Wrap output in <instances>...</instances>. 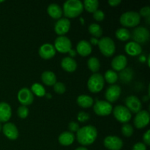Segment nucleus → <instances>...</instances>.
<instances>
[{
    "label": "nucleus",
    "mask_w": 150,
    "mask_h": 150,
    "mask_svg": "<svg viewBox=\"0 0 150 150\" xmlns=\"http://www.w3.org/2000/svg\"><path fill=\"white\" fill-rule=\"evenodd\" d=\"M98 137V130L92 125H86L79 128L76 132L77 141L83 146H88L95 142Z\"/></svg>",
    "instance_id": "f257e3e1"
},
{
    "label": "nucleus",
    "mask_w": 150,
    "mask_h": 150,
    "mask_svg": "<svg viewBox=\"0 0 150 150\" xmlns=\"http://www.w3.org/2000/svg\"><path fill=\"white\" fill-rule=\"evenodd\" d=\"M83 10V3L79 0H67L63 4V13L65 17L74 18L82 13Z\"/></svg>",
    "instance_id": "f03ea898"
},
{
    "label": "nucleus",
    "mask_w": 150,
    "mask_h": 150,
    "mask_svg": "<svg viewBox=\"0 0 150 150\" xmlns=\"http://www.w3.org/2000/svg\"><path fill=\"white\" fill-rule=\"evenodd\" d=\"M141 16L138 12L127 11L120 16V21L122 26L126 27H135L140 23Z\"/></svg>",
    "instance_id": "7ed1b4c3"
},
{
    "label": "nucleus",
    "mask_w": 150,
    "mask_h": 150,
    "mask_svg": "<svg viewBox=\"0 0 150 150\" xmlns=\"http://www.w3.org/2000/svg\"><path fill=\"white\" fill-rule=\"evenodd\" d=\"M105 83L104 78L100 73H94L89 77L87 82V86L89 90L93 93L100 92L103 89Z\"/></svg>",
    "instance_id": "20e7f679"
},
{
    "label": "nucleus",
    "mask_w": 150,
    "mask_h": 150,
    "mask_svg": "<svg viewBox=\"0 0 150 150\" xmlns=\"http://www.w3.org/2000/svg\"><path fill=\"white\" fill-rule=\"evenodd\" d=\"M98 45L99 46L100 52L105 57H111L115 52V43L114 40L108 37H104L99 40Z\"/></svg>",
    "instance_id": "39448f33"
},
{
    "label": "nucleus",
    "mask_w": 150,
    "mask_h": 150,
    "mask_svg": "<svg viewBox=\"0 0 150 150\" xmlns=\"http://www.w3.org/2000/svg\"><path fill=\"white\" fill-rule=\"evenodd\" d=\"M114 117L120 122L127 123L132 117V113L125 105H117L112 110Z\"/></svg>",
    "instance_id": "423d86ee"
},
{
    "label": "nucleus",
    "mask_w": 150,
    "mask_h": 150,
    "mask_svg": "<svg viewBox=\"0 0 150 150\" xmlns=\"http://www.w3.org/2000/svg\"><path fill=\"white\" fill-rule=\"evenodd\" d=\"M134 42H137L139 45L144 44L148 41L149 38V31L144 26H138L133 29L131 34Z\"/></svg>",
    "instance_id": "0eeeda50"
},
{
    "label": "nucleus",
    "mask_w": 150,
    "mask_h": 150,
    "mask_svg": "<svg viewBox=\"0 0 150 150\" xmlns=\"http://www.w3.org/2000/svg\"><path fill=\"white\" fill-rule=\"evenodd\" d=\"M94 111L98 116H108L112 112L113 107L110 103L106 100H97L93 106Z\"/></svg>",
    "instance_id": "6e6552de"
},
{
    "label": "nucleus",
    "mask_w": 150,
    "mask_h": 150,
    "mask_svg": "<svg viewBox=\"0 0 150 150\" xmlns=\"http://www.w3.org/2000/svg\"><path fill=\"white\" fill-rule=\"evenodd\" d=\"M54 48L59 52L68 53L70 49H72V42L68 38L65 36H59L56 38L54 42Z\"/></svg>",
    "instance_id": "1a4fd4ad"
},
{
    "label": "nucleus",
    "mask_w": 150,
    "mask_h": 150,
    "mask_svg": "<svg viewBox=\"0 0 150 150\" xmlns=\"http://www.w3.org/2000/svg\"><path fill=\"white\" fill-rule=\"evenodd\" d=\"M149 120V113L146 110H142L136 114L133 122H134V125L136 126V128L142 129L148 125Z\"/></svg>",
    "instance_id": "9d476101"
},
{
    "label": "nucleus",
    "mask_w": 150,
    "mask_h": 150,
    "mask_svg": "<svg viewBox=\"0 0 150 150\" xmlns=\"http://www.w3.org/2000/svg\"><path fill=\"white\" fill-rule=\"evenodd\" d=\"M103 144L109 150H120L123 146V142L118 136H108L104 139Z\"/></svg>",
    "instance_id": "9b49d317"
},
{
    "label": "nucleus",
    "mask_w": 150,
    "mask_h": 150,
    "mask_svg": "<svg viewBox=\"0 0 150 150\" xmlns=\"http://www.w3.org/2000/svg\"><path fill=\"white\" fill-rule=\"evenodd\" d=\"M18 100L22 105H29L34 101V95L32 91L26 87H23L19 90L18 93Z\"/></svg>",
    "instance_id": "f8f14e48"
},
{
    "label": "nucleus",
    "mask_w": 150,
    "mask_h": 150,
    "mask_svg": "<svg viewBox=\"0 0 150 150\" xmlns=\"http://www.w3.org/2000/svg\"><path fill=\"white\" fill-rule=\"evenodd\" d=\"M125 105L126 108L131 113L137 114L139 111H142V102L137 97L134 96V95H130V96H128L126 98Z\"/></svg>",
    "instance_id": "ddd939ff"
},
{
    "label": "nucleus",
    "mask_w": 150,
    "mask_h": 150,
    "mask_svg": "<svg viewBox=\"0 0 150 150\" xmlns=\"http://www.w3.org/2000/svg\"><path fill=\"white\" fill-rule=\"evenodd\" d=\"M70 28V21L67 18H62L58 19L54 26V31L59 36H64L68 32Z\"/></svg>",
    "instance_id": "4468645a"
},
{
    "label": "nucleus",
    "mask_w": 150,
    "mask_h": 150,
    "mask_svg": "<svg viewBox=\"0 0 150 150\" xmlns=\"http://www.w3.org/2000/svg\"><path fill=\"white\" fill-rule=\"evenodd\" d=\"M121 95V88L119 85L112 84L107 88L105 93V99L108 103H114L118 100Z\"/></svg>",
    "instance_id": "2eb2a0df"
},
{
    "label": "nucleus",
    "mask_w": 150,
    "mask_h": 150,
    "mask_svg": "<svg viewBox=\"0 0 150 150\" xmlns=\"http://www.w3.org/2000/svg\"><path fill=\"white\" fill-rule=\"evenodd\" d=\"M3 133L7 139L10 140H16L18 137V130L16 125L12 122H7L2 127Z\"/></svg>",
    "instance_id": "dca6fc26"
},
{
    "label": "nucleus",
    "mask_w": 150,
    "mask_h": 150,
    "mask_svg": "<svg viewBox=\"0 0 150 150\" xmlns=\"http://www.w3.org/2000/svg\"><path fill=\"white\" fill-rule=\"evenodd\" d=\"M39 54L44 59H50L55 56L56 49L52 44H42L39 48Z\"/></svg>",
    "instance_id": "f3484780"
},
{
    "label": "nucleus",
    "mask_w": 150,
    "mask_h": 150,
    "mask_svg": "<svg viewBox=\"0 0 150 150\" xmlns=\"http://www.w3.org/2000/svg\"><path fill=\"white\" fill-rule=\"evenodd\" d=\"M127 64V57L125 55H118L111 61V67L114 71H122L126 67Z\"/></svg>",
    "instance_id": "a211bd4d"
},
{
    "label": "nucleus",
    "mask_w": 150,
    "mask_h": 150,
    "mask_svg": "<svg viewBox=\"0 0 150 150\" xmlns=\"http://www.w3.org/2000/svg\"><path fill=\"white\" fill-rule=\"evenodd\" d=\"M12 116V108L8 103H0V122H7Z\"/></svg>",
    "instance_id": "6ab92c4d"
},
{
    "label": "nucleus",
    "mask_w": 150,
    "mask_h": 150,
    "mask_svg": "<svg viewBox=\"0 0 150 150\" xmlns=\"http://www.w3.org/2000/svg\"><path fill=\"white\" fill-rule=\"evenodd\" d=\"M76 51H77L78 54H79L82 57H86L92 53V45L89 43V42L84 40H81L77 44Z\"/></svg>",
    "instance_id": "aec40b11"
},
{
    "label": "nucleus",
    "mask_w": 150,
    "mask_h": 150,
    "mask_svg": "<svg viewBox=\"0 0 150 150\" xmlns=\"http://www.w3.org/2000/svg\"><path fill=\"white\" fill-rule=\"evenodd\" d=\"M125 50L127 54H129L130 56H133V57L140 55L142 52V48L141 45L134 41L127 42L125 46Z\"/></svg>",
    "instance_id": "412c9836"
},
{
    "label": "nucleus",
    "mask_w": 150,
    "mask_h": 150,
    "mask_svg": "<svg viewBox=\"0 0 150 150\" xmlns=\"http://www.w3.org/2000/svg\"><path fill=\"white\" fill-rule=\"evenodd\" d=\"M61 66L65 71L72 73V72H74L77 68V63L74 59L67 57L62 59L61 62Z\"/></svg>",
    "instance_id": "4be33fe9"
},
{
    "label": "nucleus",
    "mask_w": 150,
    "mask_h": 150,
    "mask_svg": "<svg viewBox=\"0 0 150 150\" xmlns=\"http://www.w3.org/2000/svg\"><path fill=\"white\" fill-rule=\"evenodd\" d=\"M75 140V136L70 131H65L62 133L59 136L58 141L62 146H70Z\"/></svg>",
    "instance_id": "5701e85b"
},
{
    "label": "nucleus",
    "mask_w": 150,
    "mask_h": 150,
    "mask_svg": "<svg viewBox=\"0 0 150 150\" xmlns=\"http://www.w3.org/2000/svg\"><path fill=\"white\" fill-rule=\"evenodd\" d=\"M47 12H48V15L54 19L61 18L63 13L62 7L58 4H55V3H53V4L48 5V8H47Z\"/></svg>",
    "instance_id": "b1692460"
},
{
    "label": "nucleus",
    "mask_w": 150,
    "mask_h": 150,
    "mask_svg": "<svg viewBox=\"0 0 150 150\" xmlns=\"http://www.w3.org/2000/svg\"><path fill=\"white\" fill-rule=\"evenodd\" d=\"M42 81L47 86H53L57 83V76L53 72L47 70L41 75Z\"/></svg>",
    "instance_id": "393cba45"
},
{
    "label": "nucleus",
    "mask_w": 150,
    "mask_h": 150,
    "mask_svg": "<svg viewBox=\"0 0 150 150\" xmlns=\"http://www.w3.org/2000/svg\"><path fill=\"white\" fill-rule=\"evenodd\" d=\"M133 76H134L133 70L130 67H125L124 70L120 71L118 79L120 78V81L122 83H129L133 79Z\"/></svg>",
    "instance_id": "a878e982"
},
{
    "label": "nucleus",
    "mask_w": 150,
    "mask_h": 150,
    "mask_svg": "<svg viewBox=\"0 0 150 150\" xmlns=\"http://www.w3.org/2000/svg\"><path fill=\"white\" fill-rule=\"evenodd\" d=\"M77 103L79 106L82 107V108H89L92 105H93L94 100L89 95H81L78 97Z\"/></svg>",
    "instance_id": "bb28decb"
},
{
    "label": "nucleus",
    "mask_w": 150,
    "mask_h": 150,
    "mask_svg": "<svg viewBox=\"0 0 150 150\" xmlns=\"http://www.w3.org/2000/svg\"><path fill=\"white\" fill-rule=\"evenodd\" d=\"M115 35L117 39H119L121 41L128 40L131 38V33L126 28H119L116 31Z\"/></svg>",
    "instance_id": "cd10ccee"
},
{
    "label": "nucleus",
    "mask_w": 150,
    "mask_h": 150,
    "mask_svg": "<svg viewBox=\"0 0 150 150\" xmlns=\"http://www.w3.org/2000/svg\"><path fill=\"white\" fill-rule=\"evenodd\" d=\"M83 8L89 13H92L98 10L99 7V1L98 0H85L83 1Z\"/></svg>",
    "instance_id": "c85d7f7f"
},
{
    "label": "nucleus",
    "mask_w": 150,
    "mask_h": 150,
    "mask_svg": "<svg viewBox=\"0 0 150 150\" xmlns=\"http://www.w3.org/2000/svg\"><path fill=\"white\" fill-rule=\"evenodd\" d=\"M87 65L89 70L94 73H98V70L100 67V63L99 59L95 57H90L87 61Z\"/></svg>",
    "instance_id": "c756f323"
},
{
    "label": "nucleus",
    "mask_w": 150,
    "mask_h": 150,
    "mask_svg": "<svg viewBox=\"0 0 150 150\" xmlns=\"http://www.w3.org/2000/svg\"><path fill=\"white\" fill-rule=\"evenodd\" d=\"M89 32L92 35H93V38H100L103 35V29L99 24L98 23H91L89 26Z\"/></svg>",
    "instance_id": "7c9ffc66"
},
{
    "label": "nucleus",
    "mask_w": 150,
    "mask_h": 150,
    "mask_svg": "<svg viewBox=\"0 0 150 150\" xmlns=\"http://www.w3.org/2000/svg\"><path fill=\"white\" fill-rule=\"evenodd\" d=\"M104 80L106 81L108 83L114 84L118 80V74L113 70H108L105 72L104 76Z\"/></svg>",
    "instance_id": "2f4dec72"
},
{
    "label": "nucleus",
    "mask_w": 150,
    "mask_h": 150,
    "mask_svg": "<svg viewBox=\"0 0 150 150\" xmlns=\"http://www.w3.org/2000/svg\"><path fill=\"white\" fill-rule=\"evenodd\" d=\"M31 91L33 94H35V95H37L38 97H43L45 95V89L43 87V86H42L41 84L38 83H34L33 85L31 87Z\"/></svg>",
    "instance_id": "473e14b6"
},
{
    "label": "nucleus",
    "mask_w": 150,
    "mask_h": 150,
    "mask_svg": "<svg viewBox=\"0 0 150 150\" xmlns=\"http://www.w3.org/2000/svg\"><path fill=\"white\" fill-rule=\"evenodd\" d=\"M122 133L125 137H130L133 133V127L129 123H125L122 126Z\"/></svg>",
    "instance_id": "72a5a7b5"
},
{
    "label": "nucleus",
    "mask_w": 150,
    "mask_h": 150,
    "mask_svg": "<svg viewBox=\"0 0 150 150\" xmlns=\"http://www.w3.org/2000/svg\"><path fill=\"white\" fill-rule=\"evenodd\" d=\"M17 114L18 116L21 119L26 118L29 115V108H27V106H25V105H21L18 108Z\"/></svg>",
    "instance_id": "f704fd0d"
},
{
    "label": "nucleus",
    "mask_w": 150,
    "mask_h": 150,
    "mask_svg": "<svg viewBox=\"0 0 150 150\" xmlns=\"http://www.w3.org/2000/svg\"><path fill=\"white\" fill-rule=\"evenodd\" d=\"M54 92H57V94L62 95V94H64V92H65L66 86L63 83H62V82H57V83L54 85Z\"/></svg>",
    "instance_id": "c9c22d12"
},
{
    "label": "nucleus",
    "mask_w": 150,
    "mask_h": 150,
    "mask_svg": "<svg viewBox=\"0 0 150 150\" xmlns=\"http://www.w3.org/2000/svg\"><path fill=\"white\" fill-rule=\"evenodd\" d=\"M93 18L98 21H102L105 18V14L101 10H97L93 13Z\"/></svg>",
    "instance_id": "e433bc0d"
},
{
    "label": "nucleus",
    "mask_w": 150,
    "mask_h": 150,
    "mask_svg": "<svg viewBox=\"0 0 150 150\" xmlns=\"http://www.w3.org/2000/svg\"><path fill=\"white\" fill-rule=\"evenodd\" d=\"M77 119L79 120V122H85L88 121L89 119V114L86 112H83V111H81L78 114Z\"/></svg>",
    "instance_id": "4c0bfd02"
},
{
    "label": "nucleus",
    "mask_w": 150,
    "mask_h": 150,
    "mask_svg": "<svg viewBox=\"0 0 150 150\" xmlns=\"http://www.w3.org/2000/svg\"><path fill=\"white\" fill-rule=\"evenodd\" d=\"M68 128L70 130V132L71 133H75V132H77L79 130L80 127H79V123L76 122H70L68 125Z\"/></svg>",
    "instance_id": "58836bf2"
},
{
    "label": "nucleus",
    "mask_w": 150,
    "mask_h": 150,
    "mask_svg": "<svg viewBox=\"0 0 150 150\" xmlns=\"http://www.w3.org/2000/svg\"><path fill=\"white\" fill-rule=\"evenodd\" d=\"M140 16H143V17L149 18L150 16V8L149 6H146V7H144L141 9L140 13H139Z\"/></svg>",
    "instance_id": "ea45409f"
},
{
    "label": "nucleus",
    "mask_w": 150,
    "mask_h": 150,
    "mask_svg": "<svg viewBox=\"0 0 150 150\" xmlns=\"http://www.w3.org/2000/svg\"><path fill=\"white\" fill-rule=\"evenodd\" d=\"M133 150H146V145L142 142H138L133 145Z\"/></svg>",
    "instance_id": "a19ab883"
},
{
    "label": "nucleus",
    "mask_w": 150,
    "mask_h": 150,
    "mask_svg": "<svg viewBox=\"0 0 150 150\" xmlns=\"http://www.w3.org/2000/svg\"><path fill=\"white\" fill-rule=\"evenodd\" d=\"M144 144L146 145L150 144V130H148L143 136Z\"/></svg>",
    "instance_id": "79ce46f5"
},
{
    "label": "nucleus",
    "mask_w": 150,
    "mask_h": 150,
    "mask_svg": "<svg viewBox=\"0 0 150 150\" xmlns=\"http://www.w3.org/2000/svg\"><path fill=\"white\" fill-rule=\"evenodd\" d=\"M108 3L111 7H116L121 3V0H109Z\"/></svg>",
    "instance_id": "37998d69"
},
{
    "label": "nucleus",
    "mask_w": 150,
    "mask_h": 150,
    "mask_svg": "<svg viewBox=\"0 0 150 150\" xmlns=\"http://www.w3.org/2000/svg\"><path fill=\"white\" fill-rule=\"evenodd\" d=\"M98 41H99V40H98V38H90V42H89V43H90L91 45H98Z\"/></svg>",
    "instance_id": "c03bdc74"
},
{
    "label": "nucleus",
    "mask_w": 150,
    "mask_h": 150,
    "mask_svg": "<svg viewBox=\"0 0 150 150\" xmlns=\"http://www.w3.org/2000/svg\"><path fill=\"white\" fill-rule=\"evenodd\" d=\"M68 54H69V55H70V57H71V58H73V57H76V51L73 49H70V51L68 52Z\"/></svg>",
    "instance_id": "a18cd8bd"
},
{
    "label": "nucleus",
    "mask_w": 150,
    "mask_h": 150,
    "mask_svg": "<svg viewBox=\"0 0 150 150\" xmlns=\"http://www.w3.org/2000/svg\"><path fill=\"white\" fill-rule=\"evenodd\" d=\"M75 150H88L86 147H83V146H80V147H78L77 149Z\"/></svg>",
    "instance_id": "49530a36"
},
{
    "label": "nucleus",
    "mask_w": 150,
    "mask_h": 150,
    "mask_svg": "<svg viewBox=\"0 0 150 150\" xmlns=\"http://www.w3.org/2000/svg\"><path fill=\"white\" fill-rule=\"evenodd\" d=\"M45 96H46L48 98H51V97H52L51 96V95H50V94H45Z\"/></svg>",
    "instance_id": "de8ad7c7"
},
{
    "label": "nucleus",
    "mask_w": 150,
    "mask_h": 150,
    "mask_svg": "<svg viewBox=\"0 0 150 150\" xmlns=\"http://www.w3.org/2000/svg\"><path fill=\"white\" fill-rule=\"evenodd\" d=\"M140 60L141 62H145V59H144V57H140Z\"/></svg>",
    "instance_id": "09e8293b"
},
{
    "label": "nucleus",
    "mask_w": 150,
    "mask_h": 150,
    "mask_svg": "<svg viewBox=\"0 0 150 150\" xmlns=\"http://www.w3.org/2000/svg\"><path fill=\"white\" fill-rule=\"evenodd\" d=\"M1 123H0V132H1Z\"/></svg>",
    "instance_id": "8fccbe9b"
}]
</instances>
